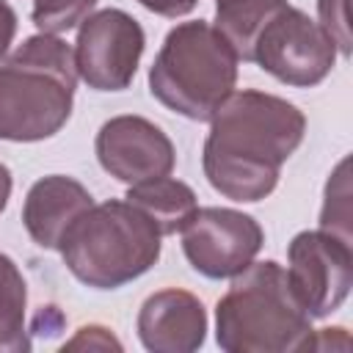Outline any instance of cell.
Instances as JSON below:
<instances>
[{
  "instance_id": "8992f818",
  "label": "cell",
  "mask_w": 353,
  "mask_h": 353,
  "mask_svg": "<svg viewBox=\"0 0 353 353\" xmlns=\"http://www.w3.org/2000/svg\"><path fill=\"white\" fill-rule=\"evenodd\" d=\"M251 63L284 85L312 88L331 74L336 63V44L317 19L287 6L262 28Z\"/></svg>"
},
{
  "instance_id": "44dd1931",
  "label": "cell",
  "mask_w": 353,
  "mask_h": 353,
  "mask_svg": "<svg viewBox=\"0 0 353 353\" xmlns=\"http://www.w3.org/2000/svg\"><path fill=\"white\" fill-rule=\"evenodd\" d=\"M14 36H17V11L6 0H0V61L6 58Z\"/></svg>"
},
{
  "instance_id": "7c38bea8",
  "label": "cell",
  "mask_w": 353,
  "mask_h": 353,
  "mask_svg": "<svg viewBox=\"0 0 353 353\" xmlns=\"http://www.w3.org/2000/svg\"><path fill=\"white\" fill-rule=\"evenodd\" d=\"M94 204L88 188L72 176L50 174L30 185L22 204V223L30 240L47 251H58L69 226Z\"/></svg>"
},
{
  "instance_id": "8fae6325",
  "label": "cell",
  "mask_w": 353,
  "mask_h": 353,
  "mask_svg": "<svg viewBox=\"0 0 353 353\" xmlns=\"http://www.w3.org/2000/svg\"><path fill=\"white\" fill-rule=\"evenodd\" d=\"M138 339L149 353H193L207 339V309L179 287L152 292L138 312Z\"/></svg>"
},
{
  "instance_id": "5b68a950",
  "label": "cell",
  "mask_w": 353,
  "mask_h": 353,
  "mask_svg": "<svg viewBox=\"0 0 353 353\" xmlns=\"http://www.w3.org/2000/svg\"><path fill=\"white\" fill-rule=\"evenodd\" d=\"M237 63L234 50L210 22H179L149 69V91L174 113L210 121L237 85Z\"/></svg>"
},
{
  "instance_id": "7a4b0ae2",
  "label": "cell",
  "mask_w": 353,
  "mask_h": 353,
  "mask_svg": "<svg viewBox=\"0 0 353 353\" xmlns=\"http://www.w3.org/2000/svg\"><path fill=\"white\" fill-rule=\"evenodd\" d=\"M215 342L226 353L312 350V317L276 259L251 262L232 276L226 295L215 306Z\"/></svg>"
},
{
  "instance_id": "277c9868",
  "label": "cell",
  "mask_w": 353,
  "mask_h": 353,
  "mask_svg": "<svg viewBox=\"0 0 353 353\" xmlns=\"http://www.w3.org/2000/svg\"><path fill=\"white\" fill-rule=\"evenodd\" d=\"M163 234L127 199L91 204L63 234L61 256L66 270L85 287L116 290L143 276L163 248Z\"/></svg>"
},
{
  "instance_id": "5bb4252c",
  "label": "cell",
  "mask_w": 353,
  "mask_h": 353,
  "mask_svg": "<svg viewBox=\"0 0 353 353\" xmlns=\"http://www.w3.org/2000/svg\"><path fill=\"white\" fill-rule=\"evenodd\" d=\"M287 0H215V30L234 50L237 61H254V44L262 28L284 11Z\"/></svg>"
},
{
  "instance_id": "4fadbf2b",
  "label": "cell",
  "mask_w": 353,
  "mask_h": 353,
  "mask_svg": "<svg viewBox=\"0 0 353 353\" xmlns=\"http://www.w3.org/2000/svg\"><path fill=\"white\" fill-rule=\"evenodd\" d=\"M124 199L135 204L143 215H149L163 237L176 234L199 207L193 188L185 185L182 179H174L171 174L130 185Z\"/></svg>"
},
{
  "instance_id": "6da1fadb",
  "label": "cell",
  "mask_w": 353,
  "mask_h": 353,
  "mask_svg": "<svg viewBox=\"0 0 353 353\" xmlns=\"http://www.w3.org/2000/svg\"><path fill=\"white\" fill-rule=\"evenodd\" d=\"M306 135V116L287 99L254 88L232 91L210 119L201 168L215 193L262 201Z\"/></svg>"
},
{
  "instance_id": "603a6c76",
  "label": "cell",
  "mask_w": 353,
  "mask_h": 353,
  "mask_svg": "<svg viewBox=\"0 0 353 353\" xmlns=\"http://www.w3.org/2000/svg\"><path fill=\"white\" fill-rule=\"evenodd\" d=\"M8 199H11V171L6 163H0V212L6 210Z\"/></svg>"
},
{
  "instance_id": "ac0fdd59",
  "label": "cell",
  "mask_w": 353,
  "mask_h": 353,
  "mask_svg": "<svg viewBox=\"0 0 353 353\" xmlns=\"http://www.w3.org/2000/svg\"><path fill=\"white\" fill-rule=\"evenodd\" d=\"M347 6L350 0H317V22L325 28V33L334 39L336 52H342L345 58L353 50V39H350V19H347Z\"/></svg>"
},
{
  "instance_id": "2e32d148",
  "label": "cell",
  "mask_w": 353,
  "mask_h": 353,
  "mask_svg": "<svg viewBox=\"0 0 353 353\" xmlns=\"http://www.w3.org/2000/svg\"><path fill=\"white\" fill-rule=\"evenodd\" d=\"M97 0H33V25L39 33L61 36L77 28L91 11Z\"/></svg>"
},
{
  "instance_id": "9c48e42d",
  "label": "cell",
  "mask_w": 353,
  "mask_h": 353,
  "mask_svg": "<svg viewBox=\"0 0 353 353\" xmlns=\"http://www.w3.org/2000/svg\"><path fill=\"white\" fill-rule=\"evenodd\" d=\"M179 234L190 268L207 279L237 276L265 243L259 221L232 207H196Z\"/></svg>"
},
{
  "instance_id": "ffe728a7",
  "label": "cell",
  "mask_w": 353,
  "mask_h": 353,
  "mask_svg": "<svg viewBox=\"0 0 353 353\" xmlns=\"http://www.w3.org/2000/svg\"><path fill=\"white\" fill-rule=\"evenodd\" d=\"M146 11L152 14H160V17H168V19H176V17H185L190 14L199 0H138Z\"/></svg>"
},
{
  "instance_id": "7402d4cb",
  "label": "cell",
  "mask_w": 353,
  "mask_h": 353,
  "mask_svg": "<svg viewBox=\"0 0 353 353\" xmlns=\"http://www.w3.org/2000/svg\"><path fill=\"white\" fill-rule=\"evenodd\" d=\"M61 328H63V314L58 312V306H41L39 314L33 317V325H30V331H36V334L47 331V336L58 334Z\"/></svg>"
},
{
  "instance_id": "ba28073f",
  "label": "cell",
  "mask_w": 353,
  "mask_h": 353,
  "mask_svg": "<svg viewBox=\"0 0 353 353\" xmlns=\"http://www.w3.org/2000/svg\"><path fill=\"white\" fill-rule=\"evenodd\" d=\"M287 279L312 320L336 312L353 287V251L350 240L314 229L298 232L287 248Z\"/></svg>"
},
{
  "instance_id": "9a60e30c",
  "label": "cell",
  "mask_w": 353,
  "mask_h": 353,
  "mask_svg": "<svg viewBox=\"0 0 353 353\" xmlns=\"http://www.w3.org/2000/svg\"><path fill=\"white\" fill-rule=\"evenodd\" d=\"M28 284L8 254H0V353H28Z\"/></svg>"
},
{
  "instance_id": "3957f363",
  "label": "cell",
  "mask_w": 353,
  "mask_h": 353,
  "mask_svg": "<svg viewBox=\"0 0 353 353\" xmlns=\"http://www.w3.org/2000/svg\"><path fill=\"white\" fill-rule=\"evenodd\" d=\"M77 85L74 50L61 36H28L0 66V141L36 143L61 132Z\"/></svg>"
},
{
  "instance_id": "52a82bcc",
  "label": "cell",
  "mask_w": 353,
  "mask_h": 353,
  "mask_svg": "<svg viewBox=\"0 0 353 353\" xmlns=\"http://www.w3.org/2000/svg\"><path fill=\"white\" fill-rule=\"evenodd\" d=\"M74 69L94 91H124L141 63L146 36L135 17L121 8H102L77 25Z\"/></svg>"
},
{
  "instance_id": "e0dca14e",
  "label": "cell",
  "mask_w": 353,
  "mask_h": 353,
  "mask_svg": "<svg viewBox=\"0 0 353 353\" xmlns=\"http://www.w3.org/2000/svg\"><path fill=\"white\" fill-rule=\"evenodd\" d=\"M347 160H342L334 171V176L328 179V188H325V204H323V212H320V229L325 232H334L345 240H350V185H347Z\"/></svg>"
},
{
  "instance_id": "30bf717a",
  "label": "cell",
  "mask_w": 353,
  "mask_h": 353,
  "mask_svg": "<svg viewBox=\"0 0 353 353\" xmlns=\"http://www.w3.org/2000/svg\"><path fill=\"white\" fill-rule=\"evenodd\" d=\"M99 165L124 185L168 176L176 163L171 138L143 116H113L108 119L94 141Z\"/></svg>"
},
{
  "instance_id": "d6986e66",
  "label": "cell",
  "mask_w": 353,
  "mask_h": 353,
  "mask_svg": "<svg viewBox=\"0 0 353 353\" xmlns=\"http://www.w3.org/2000/svg\"><path fill=\"white\" fill-rule=\"evenodd\" d=\"M63 350H121V342L110 334V328L91 323L77 328L74 336L63 342Z\"/></svg>"
}]
</instances>
